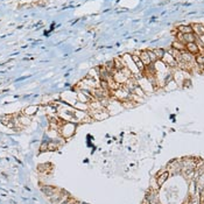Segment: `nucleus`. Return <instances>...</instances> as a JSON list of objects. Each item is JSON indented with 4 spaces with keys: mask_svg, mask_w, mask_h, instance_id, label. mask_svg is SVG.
I'll use <instances>...</instances> for the list:
<instances>
[{
    "mask_svg": "<svg viewBox=\"0 0 204 204\" xmlns=\"http://www.w3.org/2000/svg\"><path fill=\"white\" fill-rule=\"evenodd\" d=\"M153 53L155 54V56H156L157 60H161L163 56V54H164V50H163V49H154Z\"/></svg>",
    "mask_w": 204,
    "mask_h": 204,
    "instance_id": "nucleus-17",
    "label": "nucleus"
},
{
    "mask_svg": "<svg viewBox=\"0 0 204 204\" xmlns=\"http://www.w3.org/2000/svg\"><path fill=\"white\" fill-rule=\"evenodd\" d=\"M132 60H133V62H134V64L137 65V68L139 69V71L142 73H144V70H145V65L142 64V62H141V60H140V57L138 55H135V54H133L132 55Z\"/></svg>",
    "mask_w": 204,
    "mask_h": 204,
    "instance_id": "nucleus-8",
    "label": "nucleus"
},
{
    "mask_svg": "<svg viewBox=\"0 0 204 204\" xmlns=\"http://www.w3.org/2000/svg\"><path fill=\"white\" fill-rule=\"evenodd\" d=\"M132 93H134L135 96H138V97H140V98H144L145 97V95H146V93L144 92V90L141 89L138 84L134 86V89L132 90Z\"/></svg>",
    "mask_w": 204,
    "mask_h": 204,
    "instance_id": "nucleus-13",
    "label": "nucleus"
},
{
    "mask_svg": "<svg viewBox=\"0 0 204 204\" xmlns=\"http://www.w3.org/2000/svg\"><path fill=\"white\" fill-rule=\"evenodd\" d=\"M75 131H76V124H75V122L64 121L60 126L58 132L61 133V135H62L63 138H70L71 135L75 134Z\"/></svg>",
    "mask_w": 204,
    "mask_h": 204,
    "instance_id": "nucleus-1",
    "label": "nucleus"
},
{
    "mask_svg": "<svg viewBox=\"0 0 204 204\" xmlns=\"http://www.w3.org/2000/svg\"><path fill=\"white\" fill-rule=\"evenodd\" d=\"M186 50H187L188 53H190L191 55H197V54H199V49H198V47H197V44H196L195 42L187 43V44H186Z\"/></svg>",
    "mask_w": 204,
    "mask_h": 204,
    "instance_id": "nucleus-7",
    "label": "nucleus"
},
{
    "mask_svg": "<svg viewBox=\"0 0 204 204\" xmlns=\"http://www.w3.org/2000/svg\"><path fill=\"white\" fill-rule=\"evenodd\" d=\"M171 46H173V49H176V50H179V51H186V44L182 43V42H180V41L173 42Z\"/></svg>",
    "mask_w": 204,
    "mask_h": 204,
    "instance_id": "nucleus-12",
    "label": "nucleus"
},
{
    "mask_svg": "<svg viewBox=\"0 0 204 204\" xmlns=\"http://www.w3.org/2000/svg\"><path fill=\"white\" fill-rule=\"evenodd\" d=\"M169 177V171L164 170L163 173L161 174H157V177H156V184H157V187H161L164 184V182L168 180Z\"/></svg>",
    "mask_w": 204,
    "mask_h": 204,
    "instance_id": "nucleus-6",
    "label": "nucleus"
},
{
    "mask_svg": "<svg viewBox=\"0 0 204 204\" xmlns=\"http://www.w3.org/2000/svg\"><path fill=\"white\" fill-rule=\"evenodd\" d=\"M148 55H149V57H151L152 63H155L156 61H159V60L156 58V56H155V54L153 53V50H148Z\"/></svg>",
    "mask_w": 204,
    "mask_h": 204,
    "instance_id": "nucleus-18",
    "label": "nucleus"
},
{
    "mask_svg": "<svg viewBox=\"0 0 204 204\" xmlns=\"http://www.w3.org/2000/svg\"><path fill=\"white\" fill-rule=\"evenodd\" d=\"M106 110H107L108 114L111 115V114L119 113L120 111L124 110V107L121 106V103H120L119 100H113V102H110V103H108V105H107V107H106Z\"/></svg>",
    "mask_w": 204,
    "mask_h": 204,
    "instance_id": "nucleus-3",
    "label": "nucleus"
},
{
    "mask_svg": "<svg viewBox=\"0 0 204 204\" xmlns=\"http://www.w3.org/2000/svg\"><path fill=\"white\" fill-rule=\"evenodd\" d=\"M113 63H114V69H115L117 71H120V70H122V69L126 66V65H125V62H124V60H122L121 57L114 58Z\"/></svg>",
    "mask_w": 204,
    "mask_h": 204,
    "instance_id": "nucleus-10",
    "label": "nucleus"
},
{
    "mask_svg": "<svg viewBox=\"0 0 204 204\" xmlns=\"http://www.w3.org/2000/svg\"><path fill=\"white\" fill-rule=\"evenodd\" d=\"M177 31H179V33H182V34L194 33L193 32V27H191V26H180V27H177Z\"/></svg>",
    "mask_w": 204,
    "mask_h": 204,
    "instance_id": "nucleus-14",
    "label": "nucleus"
},
{
    "mask_svg": "<svg viewBox=\"0 0 204 204\" xmlns=\"http://www.w3.org/2000/svg\"><path fill=\"white\" fill-rule=\"evenodd\" d=\"M191 27H193V32L195 33L197 36H202V35H204V24H193Z\"/></svg>",
    "mask_w": 204,
    "mask_h": 204,
    "instance_id": "nucleus-11",
    "label": "nucleus"
},
{
    "mask_svg": "<svg viewBox=\"0 0 204 204\" xmlns=\"http://www.w3.org/2000/svg\"><path fill=\"white\" fill-rule=\"evenodd\" d=\"M36 111H37V107H36V106H29V107H27V108L24 110V113L28 114V115H31V114L35 113Z\"/></svg>",
    "mask_w": 204,
    "mask_h": 204,
    "instance_id": "nucleus-16",
    "label": "nucleus"
},
{
    "mask_svg": "<svg viewBox=\"0 0 204 204\" xmlns=\"http://www.w3.org/2000/svg\"><path fill=\"white\" fill-rule=\"evenodd\" d=\"M139 57H140V60H141L142 64L145 65V66H148V65L152 64L151 57H149V55H148V50H142V51H140Z\"/></svg>",
    "mask_w": 204,
    "mask_h": 204,
    "instance_id": "nucleus-5",
    "label": "nucleus"
},
{
    "mask_svg": "<svg viewBox=\"0 0 204 204\" xmlns=\"http://www.w3.org/2000/svg\"><path fill=\"white\" fill-rule=\"evenodd\" d=\"M195 63L198 66L204 68V55L203 54H197L195 56Z\"/></svg>",
    "mask_w": 204,
    "mask_h": 204,
    "instance_id": "nucleus-15",
    "label": "nucleus"
},
{
    "mask_svg": "<svg viewBox=\"0 0 204 204\" xmlns=\"http://www.w3.org/2000/svg\"><path fill=\"white\" fill-rule=\"evenodd\" d=\"M89 114L92 117L93 120H105L106 118H108V112L106 108H100L97 111H88Z\"/></svg>",
    "mask_w": 204,
    "mask_h": 204,
    "instance_id": "nucleus-2",
    "label": "nucleus"
},
{
    "mask_svg": "<svg viewBox=\"0 0 204 204\" xmlns=\"http://www.w3.org/2000/svg\"><path fill=\"white\" fill-rule=\"evenodd\" d=\"M42 191L44 193V195H47L48 197H51L54 194H56L57 191H58V189L55 187H51V186H44V187L42 188Z\"/></svg>",
    "mask_w": 204,
    "mask_h": 204,
    "instance_id": "nucleus-9",
    "label": "nucleus"
},
{
    "mask_svg": "<svg viewBox=\"0 0 204 204\" xmlns=\"http://www.w3.org/2000/svg\"><path fill=\"white\" fill-rule=\"evenodd\" d=\"M62 204H79V202L78 201H76L75 198H71V197H69L65 202H63Z\"/></svg>",
    "mask_w": 204,
    "mask_h": 204,
    "instance_id": "nucleus-19",
    "label": "nucleus"
},
{
    "mask_svg": "<svg viewBox=\"0 0 204 204\" xmlns=\"http://www.w3.org/2000/svg\"><path fill=\"white\" fill-rule=\"evenodd\" d=\"M162 63L167 65V66H169V68H175V66H177V62H176V60L174 58V56L169 54L168 51H164V54H163L162 58L160 60Z\"/></svg>",
    "mask_w": 204,
    "mask_h": 204,
    "instance_id": "nucleus-4",
    "label": "nucleus"
}]
</instances>
